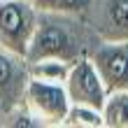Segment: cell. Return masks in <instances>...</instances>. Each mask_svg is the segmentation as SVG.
Masks as SVG:
<instances>
[{"label":"cell","instance_id":"4","mask_svg":"<svg viewBox=\"0 0 128 128\" xmlns=\"http://www.w3.org/2000/svg\"><path fill=\"white\" fill-rule=\"evenodd\" d=\"M65 91L70 102L74 105H88V107L102 110L105 98H107V88H105L100 74H98L96 65L91 61V56H82L77 58L65 77Z\"/></svg>","mask_w":128,"mask_h":128},{"label":"cell","instance_id":"1","mask_svg":"<svg viewBox=\"0 0 128 128\" xmlns=\"http://www.w3.org/2000/svg\"><path fill=\"white\" fill-rule=\"evenodd\" d=\"M72 16L74 14L40 12L33 40L26 51L28 63L44 61V58L74 63L77 58L86 56L84 35H82V28L72 21Z\"/></svg>","mask_w":128,"mask_h":128},{"label":"cell","instance_id":"2","mask_svg":"<svg viewBox=\"0 0 128 128\" xmlns=\"http://www.w3.org/2000/svg\"><path fill=\"white\" fill-rule=\"evenodd\" d=\"M40 12L28 0H0V47L26 56Z\"/></svg>","mask_w":128,"mask_h":128},{"label":"cell","instance_id":"11","mask_svg":"<svg viewBox=\"0 0 128 128\" xmlns=\"http://www.w3.org/2000/svg\"><path fill=\"white\" fill-rule=\"evenodd\" d=\"M37 12H51V14H82L88 10L91 0H28Z\"/></svg>","mask_w":128,"mask_h":128},{"label":"cell","instance_id":"8","mask_svg":"<svg viewBox=\"0 0 128 128\" xmlns=\"http://www.w3.org/2000/svg\"><path fill=\"white\" fill-rule=\"evenodd\" d=\"M100 112L107 128H128V88L110 91Z\"/></svg>","mask_w":128,"mask_h":128},{"label":"cell","instance_id":"6","mask_svg":"<svg viewBox=\"0 0 128 128\" xmlns=\"http://www.w3.org/2000/svg\"><path fill=\"white\" fill-rule=\"evenodd\" d=\"M91 61L105 88H128V40H102L91 51Z\"/></svg>","mask_w":128,"mask_h":128},{"label":"cell","instance_id":"5","mask_svg":"<svg viewBox=\"0 0 128 128\" xmlns=\"http://www.w3.org/2000/svg\"><path fill=\"white\" fill-rule=\"evenodd\" d=\"M28 82H30L28 58L0 47V107L5 110V114L24 105Z\"/></svg>","mask_w":128,"mask_h":128},{"label":"cell","instance_id":"9","mask_svg":"<svg viewBox=\"0 0 128 128\" xmlns=\"http://www.w3.org/2000/svg\"><path fill=\"white\" fill-rule=\"evenodd\" d=\"M63 126L68 128H102V112L96 107H88V105H74L70 102V110H68V116Z\"/></svg>","mask_w":128,"mask_h":128},{"label":"cell","instance_id":"7","mask_svg":"<svg viewBox=\"0 0 128 128\" xmlns=\"http://www.w3.org/2000/svg\"><path fill=\"white\" fill-rule=\"evenodd\" d=\"M100 33L105 40H128V0H105Z\"/></svg>","mask_w":128,"mask_h":128},{"label":"cell","instance_id":"3","mask_svg":"<svg viewBox=\"0 0 128 128\" xmlns=\"http://www.w3.org/2000/svg\"><path fill=\"white\" fill-rule=\"evenodd\" d=\"M24 105L35 114V119L42 126H63L68 110H70V98H68L63 82L30 77Z\"/></svg>","mask_w":128,"mask_h":128},{"label":"cell","instance_id":"10","mask_svg":"<svg viewBox=\"0 0 128 128\" xmlns=\"http://www.w3.org/2000/svg\"><path fill=\"white\" fill-rule=\"evenodd\" d=\"M70 65H72V63L56 61V58H44V61H35V63H30V77L47 79V82H65Z\"/></svg>","mask_w":128,"mask_h":128},{"label":"cell","instance_id":"12","mask_svg":"<svg viewBox=\"0 0 128 128\" xmlns=\"http://www.w3.org/2000/svg\"><path fill=\"white\" fill-rule=\"evenodd\" d=\"M2 121H5V110L0 107V124H2Z\"/></svg>","mask_w":128,"mask_h":128}]
</instances>
